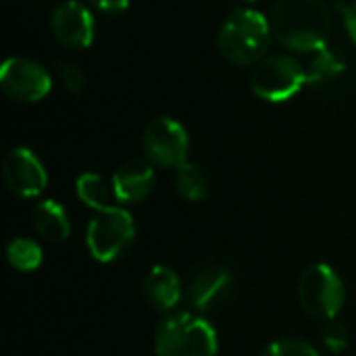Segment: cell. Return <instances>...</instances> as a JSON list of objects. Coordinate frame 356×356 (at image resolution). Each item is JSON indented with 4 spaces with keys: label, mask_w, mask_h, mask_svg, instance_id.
Wrapping results in <instances>:
<instances>
[{
    "label": "cell",
    "mask_w": 356,
    "mask_h": 356,
    "mask_svg": "<svg viewBox=\"0 0 356 356\" xmlns=\"http://www.w3.org/2000/svg\"><path fill=\"white\" fill-rule=\"evenodd\" d=\"M271 21L254 8L234 10L217 33V48L225 60L238 67L257 65L271 46Z\"/></svg>",
    "instance_id": "cell-2"
},
{
    "label": "cell",
    "mask_w": 356,
    "mask_h": 356,
    "mask_svg": "<svg viewBox=\"0 0 356 356\" xmlns=\"http://www.w3.org/2000/svg\"><path fill=\"white\" fill-rule=\"evenodd\" d=\"M175 190L181 198L190 200V202H198L207 196L209 192V181L207 175L202 173L200 167L186 163L179 169H175Z\"/></svg>",
    "instance_id": "cell-18"
},
{
    "label": "cell",
    "mask_w": 356,
    "mask_h": 356,
    "mask_svg": "<svg viewBox=\"0 0 356 356\" xmlns=\"http://www.w3.org/2000/svg\"><path fill=\"white\" fill-rule=\"evenodd\" d=\"M246 2H257V0H246Z\"/></svg>",
    "instance_id": "cell-24"
},
{
    "label": "cell",
    "mask_w": 356,
    "mask_h": 356,
    "mask_svg": "<svg viewBox=\"0 0 356 356\" xmlns=\"http://www.w3.org/2000/svg\"><path fill=\"white\" fill-rule=\"evenodd\" d=\"M342 17H344V27H346L350 40L355 42L356 46V0L342 8Z\"/></svg>",
    "instance_id": "cell-23"
},
{
    "label": "cell",
    "mask_w": 356,
    "mask_h": 356,
    "mask_svg": "<svg viewBox=\"0 0 356 356\" xmlns=\"http://www.w3.org/2000/svg\"><path fill=\"white\" fill-rule=\"evenodd\" d=\"M321 340L325 344V348L334 355H340L346 350L348 346V330L346 325H342L340 321H327L321 330Z\"/></svg>",
    "instance_id": "cell-19"
},
{
    "label": "cell",
    "mask_w": 356,
    "mask_h": 356,
    "mask_svg": "<svg viewBox=\"0 0 356 356\" xmlns=\"http://www.w3.org/2000/svg\"><path fill=\"white\" fill-rule=\"evenodd\" d=\"M50 27L54 38L67 48H88L94 42V17L75 0H67L54 8Z\"/></svg>",
    "instance_id": "cell-11"
},
{
    "label": "cell",
    "mask_w": 356,
    "mask_h": 356,
    "mask_svg": "<svg viewBox=\"0 0 356 356\" xmlns=\"http://www.w3.org/2000/svg\"><path fill=\"white\" fill-rule=\"evenodd\" d=\"M142 150L148 163L161 169H179L188 163L190 138L179 121L171 117H156L144 129Z\"/></svg>",
    "instance_id": "cell-7"
},
{
    "label": "cell",
    "mask_w": 356,
    "mask_h": 356,
    "mask_svg": "<svg viewBox=\"0 0 356 356\" xmlns=\"http://www.w3.org/2000/svg\"><path fill=\"white\" fill-rule=\"evenodd\" d=\"M33 227L35 232L50 242H63L69 238L71 234V223H69V215L67 211L54 202V200H44L33 209L31 215Z\"/></svg>",
    "instance_id": "cell-15"
},
{
    "label": "cell",
    "mask_w": 356,
    "mask_h": 356,
    "mask_svg": "<svg viewBox=\"0 0 356 356\" xmlns=\"http://www.w3.org/2000/svg\"><path fill=\"white\" fill-rule=\"evenodd\" d=\"M271 29L284 48L313 54L330 46L332 10L325 0H277Z\"/></svg>",
    "instance_id": "cell-1"
},
{
    "label": "cell",
    "mask_w": 356,
    "mask_h": 356,
    "mask_svg": "<svg viewBox=\"0 0 356 356\" xmlns=\"http://www.w3.org/2000/svg\"><path fill=\"white\" fill-rule=\"evenodd\" d=\"M305 71H307V86L323 90L342 77V73L346 71V60L342 52H338L332 46H325L313 52V58Z\"/></svg>",
    "instance_id": "cell-14"
},
{
    "label": "cell",
    "mask_w": 356,
    "mask_h": 356,
    "mask_svg": "<svg viewBox=\"0 0 356 356\" xmlns=\"http://www.w3.org/2000/svg\"><path fill=\"white\" fill-rule=\"evenodd\" d=\"M144 298L159 313L173 311L181 300V282L171 267L156 265L144 280Z\"/></svg>",
    "instance_id": "cell-13"
},
{
    "label": "cell",
    "mask_w": 356,
    "mask_h": 356,
    "mask_svg": "<svg viewBox=\"0 0 356 356\" xmlns=\"http://www.w3.org/2000/svg\"><path fill=\"white\" fill-rule=\"evenodd\" d=\"M307 86L305 67L290 54L277 52L267 54L261 63L254 65L250 75L252 92L265 102H286L294 98Z\"/></svg>",
    "instance_id": "cell-4"
},
{
    "label": "cell",
    "mask_w": 356,
    "mask_h": 356,
    "mask_svg": "<svg viewBox=\"0 0 356 356\" xmlns=\"http://www.w3.org/2000/svg\"><path fill=\"white\" fill-rule=\"evenodd\" d=\"M134 240L136 223L123 207H113L96 213L86 232L88 250L98 263H113L121 259L129 250Z\"/></svg>",
    "instance_id": "cell-5"
},
{
    "label": "cell",
    "mask_w": 356,
    "mask_h": 356,
    "mask_svg": "<svg viewBox=\"0 0 356 356\" xmlns=\"http://www.w3.org/2000/svg\"><path fill=\"white\" fill-rule=\"evenodd\" d=\"M56 71H58V79L63 83V88L71 94H81L83 88H86V75L83 71L73 65V63H67V60H58L56 65Z\"/></svg>",
    "instance_id": "cell-21"
},
{
    "label": "cell",
    "mask_w": 356,
    "mask_h": 356,
    "mask_svg": "<svg viewBox=\"0 0 356 356\" xmlns=\"http://www.w3.org/2000/svg\"><path fill=\"white\" fill-rule=\"evenodd\" d=\"M261 356H321L311 344L300 340H277L269 344Z\"/></svg>",
    "instance_id": "cell-20"
},
{
    "label": "cell",
    "mask_w": 356,
    "mask_h": 356,
    "mask_svg": "<svg viewBox=\"0 0 356 356\" xmlns=\"http://www.w3.org/2000/svg\"><path fill=\"white\" fill-rule=\"evenodd\" d=\"M2 177L6 188L21 198H35L48 186V173L42 161L25 146L13 148L2 163Z\"/></svg>",
    "instance_id": "cell-9"
},
{
    "label": "cell",
    "mask_w": 356,
    "mask_h": 356,
    "mask_svg": "<svg viewBox=\"0 0 356 356\" xmlns=\"http://www.w3.org/2000/svg\"><path fill=\"white\" fill-rule=\"evenodd\" d=\"M234 273L225 265H204L200 267L188 284V300L200 313H211L221 309L234 294Z\"/></svg>",
    "instance_id": "cell-10"
},
{
    "label": "cell",
    "mask_w": 356,
    "mask_h": 356,
    "mask_svg": "<svg viewBox=\"0 0 356 356\" xmlns=\"http://www.w3.org/2000/svg\"><path fill=\"white\" fill-rule=\"evenodd\" d=\"M111 186L119 204H138L154 190V171L150 163L127 161L115 171Z\"/></svg>",
    "instance_id": "cell-12"
},
{
    "label": "cell",
    "mask_w": 356,
    "mask_h": 356,
    "mask_svg": "<svg viewBox=\"0 0 356 356\" xmlns=\"http://www.w3.org/2000/svg\"><path fill=\"white\" fill-rule=\"evenodd\" d=\"M75 194H77V198L86 207L94 209L96 213L117 207L113 202V200H117L115 198V192H113V186H108L106 179L100 177V175H96V173H83V175H79L77 181H75Z\"/></svg>",
    "instance_id": "cell-16"
},
{
    "label": "cell",
    "mask_w": 356,
    "mask_h": 356,
    "mask_svg": "<svg viewBox=\"0 0 356 356\" xmlns=\"http://www.w3.org/2000/svg\"><path fill=\"white\" fill-rule=\"evenodd\" d=\"M298 300L307 315L321 321H334L346 302V288L336 269L325 263H317L302 273Z\"/></svg>",
    "instance_id": "cell-6"
},
{
    "label": "cell",
    "mask_w": 356,
    "mask_h": 356,
    "mask_svg": "<svg viewBox=\"0 0 356 356\" xmlns=\"http://www.w3.org/2000/svg\"><path fill=\"white\" fill-rule=\"evenodd\" d=\"M154 353L156 356H217V332L202 317L177 313L156 327Z\"/></svg>",
    "instance_id": "cell-3"
},
{
    "label": "cell",
    "mask_w": 356,
    "mask_h": 356,
    "mask_svg": "<svg viewBox=\"0 0 356 356\" xmlns=\"http://www.w3.org/2000/svg\"><path fill=\"white\" fill-rule=\"evenodd\" d=\"M42 248L29 238H15L6 246V261L13 269L31 273L42 265Z\"/></svg>",
    "instance_id": "cell-17"
},
{
    "label": "cell",
    "mask_w": 356,
    "mask_h": 356,
    "mask_svg": "<svg viewBox=\"0 0 356 356\" xmlns=\"http://www.w3.org/2000/svg\"><path fill=\"white\" fill-rule=\"evenodd\" d=\"M100 13H121L129 6L131 0H88Z\"/></svg>",
    "instance_id": "cell-22"
},
{
    "label": "cell",
    "mask_w": 356,
    "mask_h": 356,
    "mask_svg": "<svg viewBox=\"0 0 356 356\" xmlns=\"http://www.w3.org/2000/svg\"><path fill=\"white\" fill-rule=\"evenodd\" d=\"M0 88L8 98L31 104L50 94L52 79L38 60L27 56H10L0 69Z\"/></svg>",
    "instance_id": "cell-8"
}]
</instances>
